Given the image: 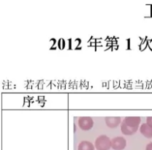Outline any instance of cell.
<instances>
[{
  "instance_id": "7",
  "label": "cell",
  "mask_w": 152,
  "mask_h": 150,
  "mask_svg": "<svg viewBox=\"0 0 152 150\" xmlns=\"http://www.w3.org/2000/svg\"><path fill=\"white\" fill-rule=\"evenodd\" d=\"M140 132L145 138H152V127H150L149 125H148L146 123H144V124H141V126L140 127Z\"/></svg>"
},
{
  "instance_id": "6",
  "label": "cell",
  "mask_w": 152,
  "mask_h": 150,
  "mask_svg": "<svg viewBox=\"0 0 152 150\" xmlns=\"http://www.w3.org/2000/svg\"><path fill=\"white\" fill-rule=\"evenodd\" d=\"M138 130V127H130L126 125L124 122L122 121L121 124V130L124 135H132L134 133H135Z\"/></svg>"
},
{
  "instance_id": "10",
  "label": "cell",
  "mask_w": 152,
  "mask_h": 150,
  "mask_svg": "<svg viewBox=\"0 0 152 150\" xmlns=\"http://www.w3.org/2000/svg\"><path fill=\"white\" fill-rule=\"evenodd\" d=\"M145 150H152V142L148 143L145 147Z\"/></svg>"
},
{
  "instance_id": "4",
  "label": "cell",
  "mask_w": 152,
  "mask_h": 150,
  "mask_svg": "<svg viewBox=\"0 0 152 150\" xmlns=\"http://www.w3.org/2000/svg\"><path fill=\"white\" fill-rule=\"evenodd\" d=\"M123 121L130 127H139L141 119L139 116H126L124 119Z\"/></svg>"
},
{
  "instance_id": "8",
  "label": "cell",
  "mask_w": 152,
  "mask_h": 150,
  "mask_svg": "<svg viewBox=\"0 0 152 150\" xmlns=\"http://www.w3.org/2000/svg\"><path fill=\"white\" fill-rule=\"evenodd\" d=\"M78 150H94V146L92 143L88 140H83L80 142L77 147Z\"/></svg>"
},
{
  "instance_id": "5",
  "label": "cell",
  "mask_w": 152,
  "mask_h": 150,
  "mask_svg": "<svg viewBox=\"0 0 152 150\" xmlns=\"http://www.w3.org/2000/svg\"><path fill=\"white\" fill-rule=\"evenodd\" d=\"M105 123L110 128H115L118 127L121 122V119L119 116H107L105 117Z\"/></svg>"
},
{
  "instance_id": "2",
  "label": "cell",
  "mask_w": 152,
  "mask_h": 150,
  "mask_svg": "<svg viewBox=\"0 0 152 150\" xmlns=\"http://www.w3.org/2000/svg\"><path fill=\"white\" fill-rule=\"evenodd\" d=\"M78 125L83 130H89L94 126V121L89 116H81L78 119Z\"/></svg>"
},
{
  "instance_id": "1",
  "label": "cell",
  "mask_w": 152,
  "mask_h": 150,
  "mask_svg": "<svg viewBox=\"0 0 152 150\" xmlns=\"http://www.w3.org/2000/svg\"><path fill=\"white\" fill-rule=\"evenodd\" d=\"M94 146L97 150H109L111 148V140L105 135H99L95 140Z\"/></svg>"
},
{
  "instance_id": "3",
  "label": "cell",
  "mask_w": 152,
  "mask_h": 150,
  "mask_svg": "<svg viewBox=\"0 0 152 150\" xmlns=\"http://www.w3.org/2000/svg\"><path fill=\"white\" fill-rule=\"evenodd\" d=\"M126 146V140L122 136H118L111 140V148L114 150H123Z\"/></svg>"
},
{
  "instance_id": "9",
  "label": "cell",
  "mask_w": 152,
  "mask_h": 150,
  "mask_svg": "<svg viewBox=\"0 0 152 150\" xmlns=\"http://www.w3.org/2000/svg\"><path fill=\"white\" fill-rule=\"evenodd\" d=\"M146 124L152 127V116H148L146 118Z\"/></svg>"
}]
</instances>
